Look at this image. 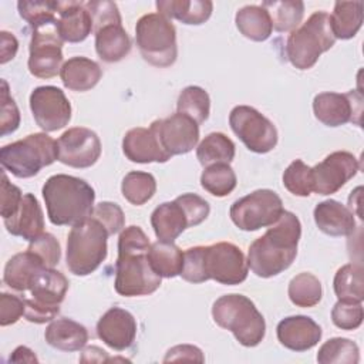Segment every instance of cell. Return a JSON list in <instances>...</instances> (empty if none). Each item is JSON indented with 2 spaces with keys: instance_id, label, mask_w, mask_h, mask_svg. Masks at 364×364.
Returning <instances> with one entry per match:
<instances>
[{
  "instance_id": "obj_9",
  "label": "cell",
  "mask_w": 364,
  "mask_h": 364,
  "mask_svg": "<svg viewBox=\"0 0 364 364\" xmlns=\"http://www.w3.org/2000/svg\"><path fill=\"white\" fill-rule=\"evenodd\" d=\"M283 210V202L274 191L257 189L237 199L229 215L239 229L252 232L276 223Z\"/></svg>"
},
{
  "instance_id": "obj_43",
  "label": "cell",
  "mask_w": 364,
  "mask_h": 364,
  "mask_svg": "<svg viewBox=\"0 0 364 364\" xmlns=\"http://www.w3.org/2000/svg\"><path fill=\"white\" fill-rule=\"evenodd\" d=\"M283 185L296 196H309L313 192L311 168L301 159L293 161L283 173Z\"/></svg>"
},
{
  "instance_id": "obj_37",
  "label": "cell",
  "mask_w": 364,
  "mask_h": 364,
  "mask_svg": "<svg viewBox=\"0 0 364 364\" xmlns=\"http://www.w3.org/2000/svg\"><path fill=\"white\" fill-rule=\"evenodd\" d=\"M236 173L229 164H213L203 169L200 185L210 195L223 198L236 188Z\"/></svg>"
},
{
  "instance_id": "obj_38",
  "label": "cell",
  "mask_w": 364,
  "mask_h": 364,
  "mask_svg": "<svg viewBox=\"0 0 364 364\" xmlns=\"http://www.w3.org/2000/svg\"><path fill=\"white\" fill-rule=\"evenodd\" d=\"M289 299L297 307H313L321 300V283L311 273H300L289 283Z\"/></svg>"
},
{
  "instance_id": "obj_17",
  "label": "cell",
  "mask_w": 364,
  "mask_h": 364,
  "mask_svg": "<svg viewBox=\"0 0 364 364\" xmlns=\"http://www.w3.org/2000/svg\"><path fill=\"white\" fill-rule=\"evenodd\" d=\"M169 156L191 152L199 141V124L191 117L176 112L151 124Z\"/></svg>"
},
{
  "instance_id": "obj_40",
  "label": "cell",
  "mask_w": 364,
  "mask_h": 364,
  "mask_svg": "<svg viewBox=\"0 0 364 364\" xmlns=\"http://www.w3.org/2000/svg\"><path fill=\"white\" fill-rule=\"evenodd\" d=\"M176 108L178 112L191 117L198 124H202L208 119L210 111L209 94L198 85H189L181 91Z\"/></svg>"
},
{
  "instance_id": "obj_13",
  "label": "cell",
  "mask_w": 364,
  "mask_h": 364,
  "mask_svg": "<svg viewBox=\"0 0 364 364\" xmlns=\"http://www.w3.org/2000/svg\"><path fill=\"white\" fill-rule=\"evenodd\" d=\"M30 109L37 125L46 132L61 129L71 119V104L64 91L54 85L34 88L30 94Z\"/></svg>"
},
{
  "instance_id": "obj_27",
  "label": "cell",
  "mask_w": 364,
  "mask_h": 364,
  "mask_svg": "<svg viewBox=\"0 0 364 364\" xmlns=\"http://www.w3.org/2000/svg\"><path fill=\"white\" fill-rule=\"evenodd\" d=\"M101 67L94 60L81 55L67 60L60 70L64 87L78 92L94 88L101 80Z\"/></svg>"
},
{
  "instance_id": "obj_23",
  "label": "cell",
  "mask_w": 364,
  "mask_h": 364,
  "mask_svg": "<svg viewBox=\"0 0 364 364\" xmlns=\"http://www.w3.org/2000/svg\"><path fill=\"white\" fill-rule=\"evenodd\" d=\"M313 216L317 228L328 236H350L355 230L353 210L334 199L320 202Z\"/></svg>"
},
{
  "instance_id": "obj_31",
  "label": "cell",
  "mask_w": 364,
  "mask_h": 364,
  "mask_svg": "<svg viewBox=\"0 0 364 364\" xmlns=\"http://www.w3.org/2000/svg\"><path fill=\"white\" fill-rule=\"evenodd\" d=\"M363 24V1H337L330 16L334 38H353Z\"/></svg>"
},
{
  "instance_id": "obj_2",
  "label": "cell",
  "mask_w": 364,
  "mask_h": 364,
  "mask_svg": "<svg viewBox=\"0 0 364 364\" xmlns=\"http://www.w3.org/2000/svg\"><path fill=\"white\" fill-rule=\"evenodd\" d=\"M300 236L301 223L299 218L283 210L277 222L250 245L247 266L259 277L267 279L280 274L296 259Z\"/></svg>"
},
{
  "instance_id": "obj_35",
  "label": "cell",
  "mask_w": 364,
  "mask_h": 364,
  "mask_svg": "<svg viewBox=\"0 0 364 364\" xmlns=\"http://www.w3.org/2000/svg\"><path fill=\"white\" fill-rule=\"evenodd\" d=\"M262 7L269 13L272 27L279 33L296 30L304 14V3L300 0L264 1Z\"/></svg>"
},
{
  "instance_id": "obj_3",
  "label": "cell",
  "mask_w": 364,
  "mask_h": 364,
  "mask_svg": "<svg viewBox=\"0 0 364 364\" xmlns=\"http://www.w3.org/2000/svg\"><path fill=\"white\" fill-rule=\"evenodd\" d=\"M43 198L53 225L74 226L92 215L95 192L81 178L57 173L46 181Z\"/></svg>"
},
{
  "instance_id": "obj_25",
  "label": "cell",
  "mask_w": 364,
  "mask_h": 364,
  "mask_svg": "<svg viewBox=\"0 0 364 364\" xmlns=\"http://www.w3.org/2000/svg\"><path fill=\"white\" fill-rule=\"evenodd\" d=\"M67 290H68L67 277L61 272L55 270L54 267L53 269L46 267L37 274L30 289V293H31L30 300L40 306L60 310V303L64 300Z\"/></svg>"
},
{
  "instance_id": "obj_4",
  "label": "cell",
  "mask_w": 364,
  "mask_h": 364,
  "mask_svg": "<svg viewBox=\"0 0 364 364\" xmlns=\"http://www.w3.org/2000/svg\"><path fill=\"white\" fill-rule=\"evenodd\" d=\"M215 323L233 333L235 338L245 347H255L266 333V323L255 303L243 294H225L212 307Z\"/></svg>"
},
{
  "instance_id": "obj_28",
  "label": "cell",
  "mask_w": 364,
  "mask_h": 364,
  "mask_svg": "<svg viewBox=\"0 0 364 364\" xmlns=\"http://www.w3.org/2000/svg\"><path fill=\"white\" fill-rule=\"evenodd\" d=\"M95 51L105 63H117L131 51V38L122 23H111L95 30Z\"/></svg>"
},
{
  "instance_id": "obj_5",
  "label": "cell",
  "mask_w": 364,
  "mask_h": 364,
  "mask_svg": "<svg viewBox=\"0 0 364 364\" xmlns=\"http://www.w3.org/2000/svg\"><path fill=\"white\" fill-rule=\"evenodd\" d=\"M108 232L95 218L75 223L67 237V267L75 276L95 272L107 257Z\"/></svg>"
},
{
  "instance_id": "obj_12",
  "label": "cell",
  "mask_w": 364,
  "mask_h": 364,
  "mask_svg": "<svg viewBox=\"0 0 364 364\" xmlns=\"http://www.w3.org/2000/svg\"><path fill=\"white\" fill-rule=\"evenodd\" d=\"M247 260L243 252L233 243L219 242L205 246V273L208 280L233 286L246 280Z\"/></svg>"
},
{
  "instance_id": "obj_48",
  "label": "cell",
  "mask_w": 364,
  "mask_h": 364,
  "mask_svg": "<svg viewBox=\"0 0 364 364\" xmlns=\"http://www.w3.org/2000/svg\"><path fill=\"white\" fill-rule=\"evenodd\" d=\"M20 125V111L9 92V84L1 80V114H0V134H13Z\"/></svg>"
},
{
  "instance_id": "obj_41",
  "label": "cell",
  "mask_w": 364,
  "mask_h": 364,
  "mask_svg": "<svg viewBox=\"0 0 364 364\" xmlns=\"http://www.w3.org/2000/svg\"><path fill=\"white\" fill-rule=\"evenodd\" d=\"M360 360L358 346L343 337L327 340L317 353V361L321 364H357Z\"/></svg>"
},
{
  "instance_id": "obj_49",
  "label": "cell",
  "mask_w": 364,
  "mask_h": 364,
  "mask_svg": "<svg viewBox=\"0 0 364 364\" xmlns=\"http://www.w3.org/2000/svg\"><path fill=\"white\" fill-rule=\"evenodd\" d=\"M85 9L88 10L92 18V30H98L102 26L111 23H122L118 7L114 1H87Z\"/></svg>"
},
{
  "instance_id": "obj_52",
  "label": "cell",
  "mask_w": 364,
  "mask_h": 364,
  "mask_svg": "<svg viewBox=\"0 0 364 364\" xmlns=\"http://www.w3.org/2000/svg\"><path fill=\"white\" fill-rule=\"evenodd\" d=\"M23 199L21 191L9 182L7 175L3 172L1 176V206H0V213L3 219L10 218L20 206V202Z\"/></svg>"
},
{
  "instance_id": "obj_14",
  "label": "cell",
  "mask_w": 364,
  "mask_h": 364,
  "mask_svg": "<svg viewBox=\"0 0 364 364\" xmlns=\"http://www.w3.org/2000/svg\"><path fill=\"white\" fill-rule=\"evenodd\" d=\"M314 117L327 127H340L347 122L361 125L363 95L357 91L320 92L313 100Z\"/></svg>"
},
{
  "instance_id": "obj_11",
  "label": "cell",
  "mask_w": 364,
  "mask_h": 364,
  "mask_svg": "<svg viewBox=\"0 0 364 364\" xmlns=\"http://www.w3.org/2000/svg\"><path fill=\"white\" fill-rule=\"evenodd\" d=\"M63 43L55 23L36 28L30 41L28 71L37 78L55 77L63 67Z\"/></svg>"
},
{
  "instance_id": "obj_20",
  "label": "cell",
  "mask_w": 364,
  "mask_h": 364,
  "mask_svg": "<svg viewBox=\"0 0 364 364\" xmlns=\"http://www.w3.org/2000/svg\"><path fill=\"white\" fill-rule=\"evenodd\" d=\"M124 155L136 164L149 162H166L171 156L162 148L155 129L149 128H132L122 139Z\"/></svg>"
},
{
  "instance_id": "obj_39",
  "label": "cell",
  "mask_w": 364,
  "mask_h": 364,
  "mask_svg": "<svg viewBox=\"0 0 364 364\" xmlns=\"http://www.w3.org/2000/svg\"><path fill=\"white\" fill-rule=\"evenodd\" d=\"M156 191V181L148 172H128L121 183L122 196L132 205L141 206L146 203Z\"/></svg>"
},
{
  "instance_id": "obj_1",
  "label": "cell",
  "mask_w": 364,
  "mask_h": 364,
  "mask_svg": "<svg viewBox=\"0 0 364 364\" xmlns=\"http://www.w3.org/2000/svg\"><path fill=\"white\" fill-rule=\"evenodd\" d=\"M151 243L139 226L125 228L118 239V259L115 263V291L125 297L146 296L161 286L148 259Z\"/></svg>"
},
{
  "instance_id": "obj_51",
  "label": "cell",
  "mask_w": 364,
  "mask_h": 364,
  "mask_svg": "<svg viewBox=\"0 0 364 364\" xmlns=\"http://www.w3.org/2000/svg\"><path fill=\"white\" fill-rule=\"evenodd\" d=\"M26 311V300L9 294V293H1L0 296V324L3 327L14 324L18 321L21 316H24Z\"/></svg>"
},
{
  "instance_id": "obj_16",
  "label": "cell",
  "mask_w": 364,
  "mask_h": 364,
  "mask_svg": "<svg viewBox=\"0 0 364 364\" xmlns=\"http://www.w3.org/2000/svg\"><path fill=\"white\" fill-rule=\"evenodd\" d=\"M58 161L71 168H90L101 155L98 135L84 127L67 129L57 141Z\"/></svg>"
},
{
  "instance_id": "obj_53",
  "label": "cell",
  "mask_w": 364,
  "mask_h": 364,
  "mask_svg": "<svg viewBox=\"0 0 364 364\" xmlns=\"http://www.w3.org/2000/svg\"><path fill=\"white\" fill-rule=\"evenodd\" d=\"M199 361V363H203L205 358H203V354L202 351L195 347V346H189V344H182V346H175L172 347L171 350H168L165 358H164V363H168V361Z\"/></svg>"
},
{
  "instance_id": "obj_54",
  "label": "cell",
  "mask_w": 364,
  "mask_h": 364,
  "mask_svg": "<svg viewBox=\"0 0 364 364\" xmlns=\"http://www.w3.org/2000/svg\"><path fill=\"white\" fill-rule=\"evenodd\" d=\"M1 46H0V63L6 64L7 61L13 60L16 57V53L18 50V41L13 36V33L1 31L0 33Z\"/></svg>"
},
{
  "instance_id": "obj_30",
  "label": "cell",
  "mask_w": 364,
  "mask_h": 364,
  "mask_svg": "<svg viewBox=\"0 0 364 364\" xmlns=\"http://www.w3.org/2000/svg\"><path fill=\"white\" fill-rule=\"evenodd\" d=\"M156 9L159 14L168 18L199 26L210 17L213 3L210 0H158Z\"/></svg>"
},
{
  "instance_id": "obj_44",
  "label": "cell",
  "mask_w": 364,
  "mask_h": 364,
  "mask_svg": "<svg viewBox=\"0 0 364 364\" xmlns=\"http://www.w3.org/2000/svg\"><path fill=\"white\" fill-rule=\"evenodd\" d=\"M179 276L191 283H203L208 280L205 273V246L189 247L183 252V264Z\"/></svg>"
},
{
  "instance_id": "obj_24",
  "label": "cell",
  "mask_w": 364,
  "mask_h": 364,
  "mask_svg": "<svg viewBox=\"0 0 364 364\" xmlns=\"http://www.w3.org/2000/svg\"><path fill=\"white\" fill-rule=\"evenodd\" d=\"M43 269H46V266L41 259L27 249L26 252L14 255L6 263L3 280L13 290L26 291L31 289L37 274Z\"/></svg>"
},
{
  "instance_id": "obj_46",
  "label": "cell",
  "mask_w": 364,
  "mask_h": 364,
  "mask_svg": "<svg viewBox=\"0 0 364 364\" xmlns=\"http://www.w3.org/2000/svg\"><path fill=\"white\" fill-rule=\"evenodd\" d=\"M28 250L37 255L46 267L53 269L60 262V243L51 233H41L38 237L30 242Z\"/></svg>"
},
{
  "instance_id": "obj_10",
  "label": "cell",
  "mask_w": 364,
  "mask_h": 364,
  "mask_svg": "<svg viewBox=\"0 0 364 364\" xmlns=\"http://www.w3.org/2000/svg\"><path fill=\"white\" fill-rule=\"evenodd\" d=\"M229 124L232 131L252 152L266 154L277 145L274 124L253 107H235L229 114Z\"/></svg>"
},
{
  "instance_id": "obj_21",
  "label": "cell",
  "mask_w": 364,
  "mask_h": 364,
  "mask_svg": "<svg viewBox=\"0 0 364 364\" xmlns=\"http://www.w3.org/2000/svg\"><path fill=\"white\" fill-rule=\"evenodd\" d=\"M4 226L13 236H20L28 242L38 237L44 229V216L41 206L33 193H24L18 209L7 219Z\"/></svg>"
},
{
  "instance_id": "obj_34",
  "label": "cell",
  "mask_w": 364,
  "mask_h": 364,
  "mask_svg": "<svg viewBox=\"0 0 364 364\" xmlns=\"http://www.w3.org/2000/svg\"><path fill=\"white\" fill-rule=\"evenodd\" d=\"M235 154L233 141L222 132L206 135L196 148V158L205 168L213 164H229L233 161Z\"/></svg>"
},
{
  "instance_id": "obj_36",
  "label": "cell",
  "mask_w": 364,
  "mask_h": 364,
  "mask_svg": "<svg viewBox=\"0 0 364 364\" xmlns=\"http://www.w3.org/2000/svg\"><path fill=\"white\" fill-rule=\"evenodd\" d=\"M333 286L338 300L361 303L364 299L363 267L355 263L341 266L334 276Z\"/></svg>"
},
{
  "instance_id": "obj_47",
  "label": "cell",
  "mask_w": 364,
  "mask_h": 364,
  "mask_svg": "<svg viewBox=\"0 0 364 364\" xmlns=\"http://www.w3.org/2000/svg\"><path fill=\"white\" fill-rule=\"evenodd\" d=\"M91 216L102 223L109 236L118 233L125 223L122 209L114 202H100L98 205L94 206Z\"/></svg>"
},
{
  "instance_id": "obj_55",
  "label": "cell",
  "mask_w": 364,
  "mask_h": 364,
  "mask_svg": "<svg viewBox=\"0 0 364 364\" xmlns=\"http://www.w3.org/2000/svg\"><path fill=\"white\" fill-rule=\"evenodd\" d=\"M10 361H14V363H21V361H28V363H37V357L34 355V353L24 347V346H20L17 347L13 354L10 355Z\"/></svg>"
},
{
  "instance_id": "obj_19",
  "label": "cell",
  "mask_w": 364,
  "mask_h": 364,
  "mask_svg": "<svg viewBox=\"0 0 364 364\" xmlns=\"http://www.w3.org/2000/svg\"><path fill=\"white\" fill-rule=\"evenodd\" d=\"M282 346L293 351H307L321 338V327L307 316H289L276 328Z\"/></svg>"
},
{
  "instance_id": "obj_42",
  "label": "cell",
  "mask_w": 364,
  "mask_h": 364,
  "mask_svg": "<svg viewBox=\"0 0 364 364\" xmlns=\"http://www.w3.org/2000/svg\"><path fill=\"white\" fill-rule=\"evenodd\" d=\"M60 1H28L21 0L17 3L18 14L36 30L43 26L55 23Z\"/></svg>"
},
{
  "instance_id": "obj_15",
  "label": "cell",
  "mask_w": 364,
  "mask_h": 364,
  "mask_svg": "<svg viewBox=\"0 0 364 364\" xmlns=\"http://www.w3.org/2000/svg\"><path fill=\"white\" fill-rule=\"evenodd\" d=\"M360 169L358 159L347 151H336L311 168L313 192L318 195L336 193Z\"/></svg>"
},
{
  "instance_id": "obj_7",
  "label": "cell",
  "mask_w": 364,
  "mask_h": 364,
  "mask_svg": "<svg viewBox=\"0 0 364 364\" xmlns=\"http://www.w3.org/2000/svg\"><path fill=\"white\" fill-rule=\"evenodd\" d=\"M57 159V141L44 132L30 134L20 141L4 145L0 151L3 168L17 178H31Z\"/></svg>"
},
{
  "instance_id": "obj_45",
  "label": "cell",
  "mask_w": 364,
  "mask_h": 364,
  "mask_svg": "<svg viewBox=\"0 0 364 364\" xmlns=\"http://www.w3.org/2000/svg\"><path fill=\"white\" fill-rule=\"evenodd\" d=\"M364 317L361 303L338 300L331 310V320L334 326L341 330H355L361 326Z\"/></svg>"
},
{
  "instance_id": "obj_22",
  "label": "cell",
  "mask_w": 364,
  "mask_h": 364,
  "mask_svg": "<svg viewBox=\"0 0 364 364\" xmlns=\"http://www.w3.org/2000/svg\"><path fill=\"white\" fill-rule=\"evenodd\" d=\"M57 31L63 41L81 43L92 31V18L81 1H60Z\"/></svg>"
},
{
  "instance_id": "obj_18",
  "label": "cell",
  "mask_w": 364,
  "mask_h": 364,
  "mask_svg": "<svg viewBox=\"0 0 364 364\" xmlns=\"http://www.w3.org/2000/svg\"><path fill=\"white\" fill-rule=\"evenodd\" d=\"M97 334L108 347L122 351L135 340L136 321L128 310L112 307L107 310L98 320Z\"/></svg>"
},
{
  "instance_id": "obj_33",
  "label": "cell",
  "mask_w": 364,
  "mask_h": 364,
  "mask_svg": "<svg viewBox=\"0 0 364 364\" xmlns=\"http://www.w3.org/2000/svg\"><path fill=\"white\" fill-rule=\"evenodd\" d=\"M237 30L249 40L264 41L272 34V21L269 13L262 6H245L235 17Z\"/></svg>"
},
{
  "instance_id": "obj_50",
  "label": "cell",
  "mask_w": 364,
  "mask_h": 364,
  "mask_svg": "<svg viewBox=\"0 0 364 364\" xmlns=\"http://www.w3.org/2000/svg\"><path fill=\"white\" fill-rule=\"evenodd\" d=\"M176 200L183 208V210L189 219L191 228L198 226L209 216V212H210L209 203L196 193H183V195L178 196Z\"/></svg>"
},
{
  "instance_id": "obj_6",
  "label": "cell",
  "mask_w": 364,
  "mask_h": 364,
  "mask_svg": "<svg viewBox=\"0 0 364 364\" xmlns=\"http://www.w3.org/2000/svg\"><path fill=\"white\" fill-rule=\"evenodd\" d=\"M336 43L326 11H314L303 26L291 31L286 41V55L299 70L311 68L318 57Z\"/></svg>"
},
{
  "instance_id": "obj_29",
  "label": "cell",
  "mask_w": 364,
  "mask_h": 364,
  "mask_svg": "<svg viewBox=\"0 0 364 364\" xmlns=\"http://www.w3.org/2000/svg\"><path fill=\"white\" fill-rule=\"evenodd\" d=\"M46 341L61 351H78L88 341L87 328L71 318L53 320L44 333Z\"/></svg>"
},
{
  "instance_id": "obj_32",
  "label": "cell",
  "mask_w": 364,
  "mask_h": 364,
  "mask_svg": "<svg viewBox=\"0 0 364 364\" xmlns=\"http://www.w3.org/2000/svg\"><path fill=\"white\" fill-rule=\"evenodd\" d=\"M149 263L154 272L161 277H175L182 272L183 252L173 242L158 240L151 245L148 252Z\"/></svg>"
},
{
  "instance_id": "obj_26",
  "label": "cell",
  "mask_w": 364,
  "mask_h": 364,
  "mask_svg": "<svg viewBox=\"0 0 364 364\" xmlns=\"http://www.w3.org/2000/svg\"><path fill=\"white\" fill-rule=\"evenodd\" d=\"M151 225L158 240L162 242H173L186 228H191L189 219L176 199L156 206L151 215Z\"/></svg>"
},
{
  "instance_id": "obj_8",
  "label": "cell",
  "mask_w": 364,
  "mask_h": 364,
  "mask_svg": "<svg viewBox=\"0 0 364 364\" xmlns=\"http://www.w3.org/2000/svg\"><path fill=\"white\" fill-rule=\"evenodd\" d=\"M135 40L145 61L155 67H169L178 55L176 30L172 21L159 14L148 13L135 26Z\"/></svg>"
}]
</instances>
